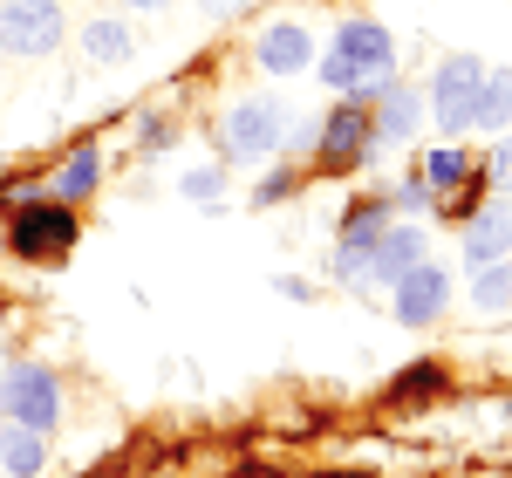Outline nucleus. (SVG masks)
I'll use <instances>...</instances> for the list:
<instances>
[{"label": "nucleus", "instance_id": "1", "mask_svg": "<svg viewBox=\"0 0 512 478\" xmlns=\"http://www.w3.org/2000/svg\"><path fill=\"white\" fill-rule=\"evenodd\" d=\"M390 69H396L390 35L369 28V21H355V28L335 35L328 62H321V82H328V89H349V96H383V89H390Z\"/></svg>", "mask_w": 512, "mask_h": 478}, {"label": "nucleus", "instance_id": "2", "mask_svg": "<svg viewBox=\"0 0 512 478\" xmlns=\"http://www.w3.org/2000/svg\"><path fill=\"white\" fill-rule=\"evenodd\" d=\"M0 410H7V424H28V431H55V417H62L55 376H48L41 362H14V369L0 376Z\"/></svg>", "mask_w": 512, "mask_h": 478}, {"label": "nucleus", "instance_id": "3", "mask_svg": "<svg viewBox=\"0 0 512 478\" xmlns=\"http://www.w3.org/2000/svg\"><path fill=\"white\" fill-rule=\"evenodd\" d=\"M478 89H485V62H478V55H451V62L437 69V82H431L437 123H444V130L478 123Z\"/></svg>", "mask_w": 512, "mask_h": 478}, {"label": "nucleus", "instance_id": "4", "mask_svg": "<svg viewBox=\"0 0 512 478\" xmlns=\"http://www.w3.org/2000/svg\"><path fill=\"white\" fill-rule=\"evenodd\" d=\"M55 41H62V0H7L0 7V48L48 55Z\"/></svg>", "mask_w": 512, "mask_h": 478}, {"label": "nucleus", "instance_id": "5", "mask_svg": "<svg viewBox=\"0 0 512 478\" xmlns=\"http://www.w3.org/2000/svg\"><path fill=\"white\" fill-rule=\"evenodd\" d=\"M280 130H287V110H280L274 96H253V103H239L233 117H226V151L233 158H267L280 144Z\"/></svg>", "mask_w": 512, "mask_h": 478}, {"label": "nucleus", "instance_id": "6", "mask_svg": "<svg viewBox=\"0 0 512 478\" xmlns=\"http://www.w3.org/2000/svg\"><path fill=\"white\" fill-rule=\"evenodd\" d=\"M69 246H76L69 205H28V212L14 219V253H28V260H55V253H69Z\"/></svg>", "mask_w": 512, "mask_h": 478}, {"label": "nucleus", "instance_id": "7", "mask_svg": "<svg viewBox=\"0 0 512 478\" xmlns=\"http://www.w3.org/2000/svg\"><path fill=\"white\" fill-rule=\"evenodd\" d=\"M444 301H451L444 267H410V274L396 280V321H410V328L437 321V308H444Z\"/></svg>", "mask_w": 512, "mask_h": 478}, {"label": "nucleus", "instance_id": "8", "mask_svg": "<svg viewBox=\"0 0 512 478\" xmlns=\"http://www.w3.org/2000/svg\"><path fill=\"white\" fill-rule=\"evenodd\" d=\"M260 69H274V76H294V69H308V28L301 21H274V28H260Z\"/></svg>", "mask_w": 512, "mask_h": 478}, {"label": "nucleus", "instance_id": "9", "mask_svg": "<svg viewBox=\"0 0 512 478\" xmlns=\"http://www.w3.org/2000/svg\"><path fill=\"white\" fill-rule=\"evenodd\" d=\"M410 267H424V233H410V226H396V233H383L376 246H369V274L376 280H403Z\"/></svg>", "mask_w": 512, "mask_h": 478}, {"label": "nucleus", "instance_id": "10", "mask_svg": "<svg viewBox=\"0 0 512 478\" xmlns=\"http://www.w3.org/2000/svg\"><path fill=\"white\" fill-rule=\"evenodd\" d=\"M465 253H472V267H492L499 253H512V205H485L472 219V233H465Z\"/></svg>", "mask_w": 512, "mask_h": 478}, {"label": "nucleus", "instance_id": "11", "mask_svg": "<svg viewBox=\"0 0 512 478\" xmlns=\"http://www.w3.org/2000/svg\"><path fill=\"white\" fill-rule=\"evenodd\" d=\"M362 144H369V123H362V110H335V117L321 123V158H328V164H349Z\"/></svg>", "mask_w": 512, "mask_h": 478}, {"label": "nucleus", "instance_id": "12", "mask_svg": "<svg viewBox=\"0 0 512 478\" xmlns=\"http://www.w3.org/2000/svg\"><path fill=\"white\" fill-rule=\"evenodd\" d=\"M0 465H7V478H35L41 472V431L0 424Z\"/></svg>", "mask_w": 512, "mask_h": 478}, {"label": "nucleus", "instance_id": "13", "mask_svg": "<svg viewBox=\"0 0 512 478\" xmlns=\"http://www.w3.org/2000/svg\"><path fill=\"white\" fill-rule=\"evenodd\" d=\"M82 48H89L96 62H130V48H137V35H130L123 21H89V35H82Z\"/></svg>", "mask_w": 512, "mask_h": 478}, {"label": "nucleus", "instance_id": "14", "mask_svg": "<svg viewBox=\"0 0 512 478\" xmlns=\"http://www.w3.org/2000/svg\"><path fill=\"white\" fill-rule=\"evenodd\" d=\"M472 301L485 308V315H499L512 301V267L506 260H492V267H478V287H472Z\"/></svg>", "mask_w": 512, "mask_h": 478}, {"label": "nucleus", "instance_id": "15", "mask_svg": "<svg viewBox=\"0 0 512 478\" xmlns=\"http://www.w3.org/2000/svg\"><path fill=\"white\" fill-rule=\"evenodd\" d=\"M478 123H512V69L485 76V89H478Z\"/></svg>", "mask_w": 512, "mask_h": 478}, {"label": "nucleus", "instance_id": "16", "mask_svg": "<svg viewBox=\"0 0 512 478\" xmlns=\"http://www.w3.org/2000/svg\"><path fill=\"white\" fill-rule=\"evenodd\" d=\"M410 130H417V96H410V89H383V137H410Z\"/></svg>", "mask_w": 512, "mask_h": 478}, {"label": "nucleus", "instance_id": "17", "mask_svg": "<svg viewBox=\"0 0 512 478\" xmlns=\"http://www.w3.org/2000/svg\"><path fill=\"white\" fill-rule=\"evenodd\" d=\"M465 171H472V158H465V151H451V144H444V151H431V164H424V185H458V178H465Z\"/></svg>", "mask_w": 512, "mask_h": 478}, {"label": "nucleus", "instance_id": "18", "mask_svg": "<svg viewBox=\"0 0 512 478\" xmlns=\"http://www.w3.org/2000/svg\"><path fill=\"white\" fill-rule=\"evenodd\" d=\"M89 185H96V151H76L69 171H62V199H82Z\"/></svg>", "mask_w": 512, "mask_h": 478}, {"label": "nucleus", "instance_id": "19", "mask_svg": "<svg viewBox=\"0 0 512 478\" xmlns=\"http://www.w3.org/2000/svg\"><path fill=\"white\" fill-rule=\"evenodd\" d=\"M219 185H226L219 171H192V178H185V192H192L198 205H212V199H219Z\"/></svg>", "mask_w": 512, "mask_h": 478}, {"label": "nucleus", "instance_id": "20", "mask_svg": "<svg viewBox=\"0 0 512 478\" xmlns=\"http://www.w3.org/2000/svg\"><path fill=\"white\" fill-rule=\"evenodd\" d=\"M492 171H499V185H512V144H499V158H492Z\"/></svg>", "mask_w": 512, "mask_h": 478}, {"label": "nucleus", "instance_id": "21", "mask_svg": "<svg viewBox=\"0 0 512 478\" xmlns=\"http://www.w3.org/2000/svg\"><path fill=\"white\" fill-rule=\"evenodd\" d=\"M130 7H164V0H130Z\"/></svg>", "mask_w": 512, "mask_h": 478}, {"label": "nucleus", "instance_id": "22", "mask_svg": "<svg viewBox=\"0 0 512 478\" xmlns=\"http://www.w3.org/2000/svg\"><path fill=\"white\" fill-rule=\"evenodd\" d=\"M212 7H246V0H212Z\"/></svg>", "mask_w": 512, "mask_h": 478}, {"label": "nucleus", "instance_id": "23", "mask_svg": "<svg viewBox=\"0 0 512 478\" xmlns=\"http://www.w3.org/2000/svg\"><path fill=\"white\" fill-rule=\"evenodd\" d=\"M342 478H369V472H342Z\"/></svg>", "mask_w": 512, "mask_h": 478}]
</instances>
